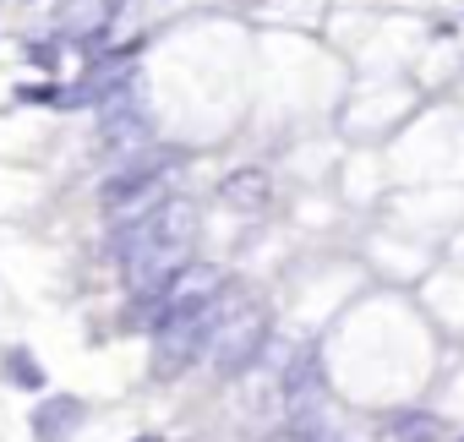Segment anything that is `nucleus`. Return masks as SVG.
<instances>
[{
    "label": "nucleus",
    "mask_w": 464,
    "mask_h": 442,
    "mask_svg": "<svg viewBox=\"0 0 464 442\" xmlns=\"http://www.w3.org/2000/svg\"><path fill=\"white\" fill-rule=\"evenodd\" d=\"M252 186H268V180H257V175H236L229 180V202H263L268 191H252Z\"/></svg>",
    "instance_id": "2"
},
{
    "label": "nucleus",
    "mask_w": 464,
    "mask_h": 442,
    "mask_svg": "<svg viewBox=\"0 0 464 442\" xmlns=\"http://www.w3.org/2000/svg\"><path fill=\"white\" fill-rule=\"evenodd\" d=\"M72 420H77V404H72V399H61V404L39 409V420H34V426H39V437H44V442H61V437L72 431Z\"/></svg>",
    "instance_id": "1"
}]
</instances>
